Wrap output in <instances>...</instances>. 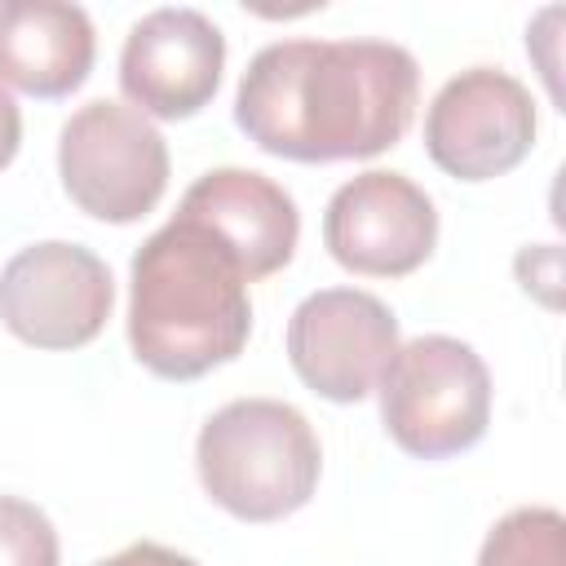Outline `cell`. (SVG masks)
<instances>
[{"label": "cell", "mask_w": 566, "mask_h": 566, "mask_svg": "<svg viewBox=\"0 0 566 566\" xmlns=\"http://www.w3.org/2000/svg\"><path fill=\"white\" fill-rule=\"evenodd\" d=\"M115 305L111 270L80 243H31L0 270V323L35 349L88 345Z\"/></svg>", "instance_id": "6"}, {"label": "cell", "mask_w": 566, "mask_h": 566, "mask_svg": "<svg viewBox=\"0 0 566 566\" xmlns=\"http://www.w3.org/2000/svg\"><path fill=\"white\" fill-rule=\"evenodd\" d=\"M181 221H195L208 230L230 261L243 270V279H265L283 270L296 252L301 217L292 195L252 168H212L203 172L177 208Z\"/></svg>", "instance_id": "11"}, {"label": "cell", "mask_w": 566, "mask_h": 566, "mask_svg": "<svg viewBox=\"0 0 566 566\" xmlns=\"http://www.w3.org/2000/svg\"><path fill=\"white\" fill-rule=\"evenodd\" d=\"M420 106V66L389 40L265 44L234 93V124L296 164L371 159L402 142Z\"/></svg>", "instance_id": "1"}, {"label": "cell", "mask_w": 566, "mask_h": 566, "mask_svg": "<svg viewBox=\"0 0 566 566\" xmlns=\"http://www.w3.org/2000/svg\"><path fill=\"white\" fill-rule=\"evenodd\" d=\"M18 142H22V115H18L13 93L0 84V168L18 155Z\"/></svg>", "instance_id": "16"}, {"label": "cell", "mask_w": 566, "mask_h": 566, "mask_svg": "<svg viewBox=\"0 0 566 566\" xmlns=\"http://www.w3.org/2000/svg\"><path fill=\"white\" fill-rule=\"evenodd\" d=\"M195 469L212 504L239 522H279L310 504L323 451L310 420L279 398H239L212 411L195 442Z\"/></svg>", "instance_id": "3"}, {"label": "cell", "mask_w": 566, "mask_h": 566, "mask_svg": "<svg viewBox=\"0 0 566 566\" xmlns=\"http://www.w3.org/2000/svg\"><path fill=\"white\" fill-rule=\"evenodd\" d=\"M398 354V318L358 287H323L287 318L292 371L327 402H363Z\"/></svg>", "instance_id": "8"}, {"label": "cell", "mask_w": 566, "mask_h": 566, "mask_svg": "<svg viewBox=\"0 0 566 566\" xmlns=\"http://www.w3.org/2000/svg\"><path fill=\"white\" fill-rule=\"evenodd\" d=\"M57 172L80 212L124 226L164 199L168 146L142 111L97 97L62 124Z\"/></svg>", "instance_id": "5"}, {"label": "cell", "mask_w": 566, "mask_h": 566, "mask_svg": "<svg viewBox=\"0 0 566 566\" xmlns=\"http://www.w3.org/2000/svg\"><path fill=\"white\" fill-rule=\"evenodd\" d=\"M438 243L433 199L402 172H358L323 212V248L336 265L367 279H402L429 261Z\"/></svg>", "instance_id": "9"}, {"label": "cell", "mask_w": 566, "mask_h": 566, "mask_svg": "<svg viewBox=\"0 0 566 566\" xmlns=\"http://www.w3.org/2000/svg\"><path fill=\"white\" fill-rule=\"evenodd\" d=\"M97 566H199V562L186 557V553H177V548H164V544L142 539V544H128V548H119L115 557H106Z\"/></svg>", "instance_id": "15"}, {"label": "cell", "mask_w": 566, "mask_h": 566, "mask_svg": "<svg viewBox=\"0 0 566 566\" xmlns=\"http://www.w3.org/2000/svg\"><path fill=\"white\" fill-rule=\"evenodd\" d=\"M535 146V97L495 66L451 75L424 115L429 159L460 181H491L517 168Z\"/></svg>", "instance_id": "7"}, {"label": "cell", "mask_w": 566, "mask_h": 566, "mask_svg": "<svg viewBox=\"0 0 566 566\" xmlns=\"http://www.w3.org/2000/svg\"><path fill=\"white\" fill-rule=\"evenodd\" d=\"M478 566H566V517L557 509H513L482 539Z\"/></svg>", "instance_id": "13"}, {"label": "cell", "mask_w": 566, "mask_h": 566, "mask_svg": "<svg viewBox=\"0 0 566 566\" xmlns=\"http://www.w3.org/2000/svg\"><path fill=\"white\" fill-rule=\"evenodd\" d=\"M385 433L416 460L469 451L491 424V371L455 336H416L398 345L380 376Z\"/></svg>", "instance_id": "4"}, {"label": "cell", "mask_w": 566, "mask_h": 566, "mask_svg": "<svg viewBox=\"0 0 566 566\" xmlns=\"http://www.w3.org/2000/svg\"><path fill=\"white\" fill-rule=\"evenodd\" d=\"M0 566H57V531L31 500L0 495Z\"/></svg>", "instance_id": "14"}, {"label": "cell", "mask_w": 566, "mask_h": 566, "mask_svg": "<svg viewBox=\"0 0 566 566\" xmlns=\"http://www.w3.org/2000/svg\"><path fill=\"white\" fill-rule=\"evenodd\" d=\"M226 35L199 9H155L133 22L119 53V88L133 111L186 119L203 111L221 84Z\"/></svg>", "instance_id": "10"}, {"label": "cell", "mask_w": 566, "mask_h": 566, "mask_svg": "<svg viewBox=\"0 0 566 566\" xmlns=\"http://www.w3.org/2000/svg\"><path fill=\"white\" fill-rule=\"evenodd\" d=\"M97 35L80 4L0 0V84L31 97H66L93 71Z\"/></svg>", "instance_id": "12"}, {"label": "cell", "mask_w": 566, "mask_h": 566, "mask_svg": "<svg viewBox=\"0 0 566 566\" xmlns=\"http://www.w3.org/2000/svg\"><path fill=\"white\" fill-rule=\"evenodd\" d=\"M252 301L230 252L195 221L155 230L128 279V345L164 380H195L248 345Z\"/></svg>", "instance_id": "2"}]
</instances>
